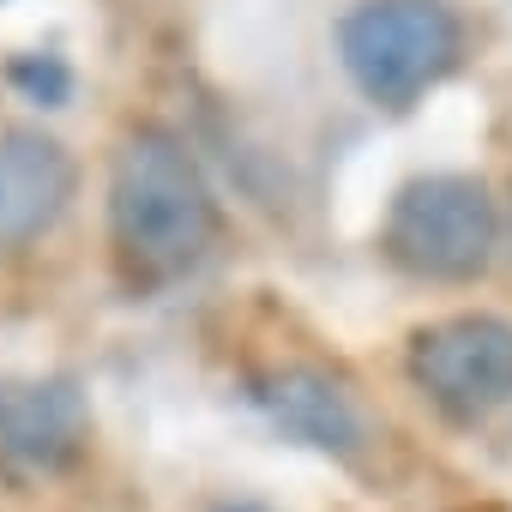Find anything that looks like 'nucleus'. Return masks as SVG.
I'll return each instance as SVG.
<instances>
[{
    "instance_id": "obj_4",
    "label": "nucleus",
    "mask_w": 512,
    "mask_h": 512,
    "mask_svg": "<svg viewBox=\"0 0 512 512\" xmlns=\"http://www.w3.org/2000/svg\"><path fill=\"white\" fill-rule=\"evenodd\" d=\"M416 392L452 422H488L512 404V320L452 314L410 338Z\"/></svg>"
},
{
    "instance_id": "obj_3",
    "label": "nucleus",
    "mask_w": 512,
    "mask_h": 512,
    "mask_svg": "<svg viewBox=\"0 0 512 512\" xmlns=\"http://www.w3.org/2000/svg\"><path fill=\"white\" fill-rule=\"evenodd\" d=\"M464 55V25L446 0H356L338 19V61L350 85L374 103L404 115L422 103Z\"/></svg>"
},
{
    "instance_id": "obj_6",
    "label": "nucleus",
    "mask_w": 512,
    "mask_h": 512,
    "mask_svg": "<svg viewBox=\"0 0 512 512\" xmlns=\"http://www.w3.org/2000/svg\"><path fill=\"white\" fill-rule=\"evenodd\" d=\"M253 404H260L290 440L314 446V452H332V458H356L368 446V410L362 398L332 380L326 368H272L253 380Z\"/></svg>"
},
{
    "instance_id": "obj_9",
    "label": "nucleus",
    "mask_w": 512,
    "mask_h": 512,
    "mask_svg": "<svg viewBox=\"0 0 512 512\" xmlns=\"http://www.w3.org/2000/svg\"><path fill=\"white\" fill-rule=\"evenodd\" d=\"M217 512H266V506H217Z\"/></svg>"
},
{
    "instance_id": "obj_5",
    "label": "nucleus",
    "mask_w": 512,
    "mask_h": 512,
    "mask_svg": "<svg viewBox=\"0 0 512 512\" xmlns=\"http://www.w3.org/2000/svg\"><path fill=\"white\" fill-rule=\"evenodd\" d=\"M79 193V163L61 139L37 127L0 133V253H19L49 235Z\"/></svg>"
},
{
    "instance_id": "obj_1",
    "label": "nucleus",
    "mask_w": 512,
    "mask_h": 512,
    "mask_svg": "<svg viewBox=\"0 0 512 512\" xmlns=\"http://www.w3.org/2000/svg\"><path fill=\"white\" fill-rule=\"evenodd\" d=\"M109 235L139 284L187 278L217 247V193L175 133L139 127L121 139L109 163Z\"/></svg>"
},
{
    "instance_id": "obj_7",
    "label": "nucleus",
    "mask_w": 512,
    "mask_h": 512,
    "mask_svg": "<svg viewBox=\"0 0 512 512\" xmlns=\"http://www.w3.org/2000/svg\"><path fill=\"white\" fill-rule=\"evenodd\" d=\"M85 440V410L67 386H25L0 392V446L31 464H67Z\"/></svg>"
},
{
    "instance_id": "obj_2",
    "label": "nucleus",
    "mask_w": 512,
    "mask_h": 512,
    "mask_svg": "<svg viewBox=\"0 0 512 512\" xmlns=\"http://www.w3.org/2000/svg\"><path fill=\"white\" fill-rule=\"evenodd\" d=\"M500 247V205L482 175L428 169L404 181L380 223V253L416 284H476Z\"/></svg>"
},
{
    "instance_id": "obj_8",
    "label": "nucleus",
    "mask_w": 512,
    "mask_h": 512,
    "mask_svg": "<svg viewBox=\"0 0 512 512\" xmlns=\"http://www.w3.org/2000/svg\"><path fill=\"white\" fill-rule=\"evenodd\" d=\"M7 79H13L31 103H43V109H61L67 91H73V73H67L55 55H19V61L7 67Z\"/></svg>"
}]
</instances>
